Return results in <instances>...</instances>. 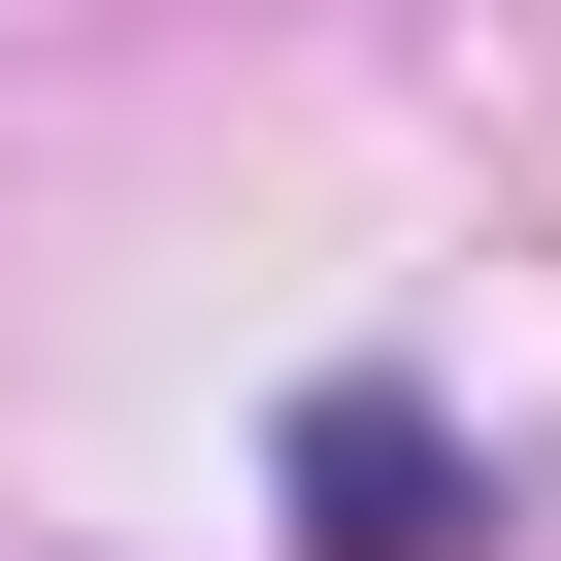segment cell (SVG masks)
I'll use <instances>...</instances> for the list:
<instances>
[{
    "label": "cell",
    "mask_w": 561,
    "mask_h": 561,
    "mask_svg": "<svg viewBox=\"0 0 561 561\" xmlns=\"http://www.w3.org/2000/svg\"><path fill=\"white\" fill-rule=\"evenodd\" d=\"M298 561H495V462H462L397 364H331V397H298Z\"/></svg>",
    "instance_id": "obj_1"
}]
</instances>
